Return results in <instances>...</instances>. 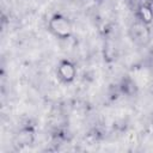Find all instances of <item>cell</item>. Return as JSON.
<instances>
[{"label":"cell","instance_id":"obj_1","mask_svg":"<svg viewBox=\"0 0 153 153\" xmlns=\"http://www.w3.org/2000/svg\"><path fill=\"white\" fill-rule=\"evenodd\" d=\"M48 30L60 39H67L73 35V24L68 17L55 13L48 22Z\"/></svg>","mask_w":153,"mask_h":153},{"label":"cell","instance_id":"obj_2","mask_svg":"<svg viewBox=\"0 0 153 153\" xmlns=\"http://www.w3.org/2000/svg\"><path fill=\"white\" fill-rule=\"evenodd\" d=\"M129 36L131 41L139 45H145L151 39V30L148 25L136 19L129 27Z\"/></svg>","mask_w":153,"mask_h":153},{"label":"cell","instance_id":"obj_3","mask_svg":"<svg viewBox=\"0 0 153 153\" xmlns=\"http://www.w3.org/2000/svg\"><path fill=\"white\" fill-rule=\"evenodd\" d=\"M56 73H57V76L60 78L61 81H63L66 84H71L75 80L78 71H76L75 65L72 61L65 59L57 63Z\"/></svg>","mask_w":153,"mask_h":153},{"label":"cell","instance_id":"obj_4","mask_svg":"<svg viewBox=\"0 0 153 153\" xmlns=\"http://www.w3.org/2000/svg\"><path fill=\"white\" fill-rule=\"evenodd\" d=\"M36 139V131L33 129V127L31 126H26L20 128L16 135H14V143L19 147H25V146H30L35 142Z\"/></svg>","mask_w":153,"mask_h":153},{"label":"cell","instance_id":"obj_5","mask_svg":"<svg viewBox=\"0 0 153 153\" xmlns=\"http://www.w3.org/2000/svg\"><path fill=\"white\" fill-rule=\"evenodd\" d=\"M137 19L147 25H149L153 22V5L148 2H142L139 5L137 11H136Z\"/></svg>","mask_w":153,"mask_h":153},{"label":"cell","instance_id":"obj_6","mask_svg":"<svg viewBox=\"0 0 153 153\" xmlns=\"http://www.w3.org/2000/svg\"><path fill=\"white\" fill-rule=\"evenodd\" d=\"M145 2H148V4L153 5V0H145Z\"/></svg>","mask_w":153,"mask_h":153},{"label":"cell","instance_id":"obj_7","mask_svg":"<svg viewBox=\"0 0 153 153\" xmlns=\"http://www.w3.org/2000/svg\"><path fill=\"white\" fill-rule=\"evenodd\" d=\"M94 1H99V0H94Z\"/></svg>","mask_w":153,"mask_h":153}]
</instances>
